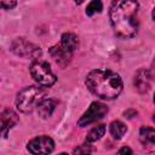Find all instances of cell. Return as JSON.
<instances>
[{"mask_svg": "<svg viewBox=\"0 0 155 155\" xmlns=\"http://www.w3.org/2000/svg\"><path fill=\"white\" fill-rule=\"evenodd\" d=\"M137 0H114L110 11V23L114 33L124 39L132 38L138 30Z\"/></svg>", "mask_w": 155, "mask_h": 155, "instance_id": "obj_1", "label": "cell"}, {"mask_svg": "<svg viewBox=\"0 0 155 155\" xmlns=\"http://www.w3.org/2000/svg\"><path fill=\"white\" fill-rule=\"evenodd\" d=\"M87 88L102 99H114L122 91V80L111 70L94 69L86 76Z\"/></svg>", "mask_w": 155, "mask_h": 155, "instance_id": "obj_2", "label": "cell"}, {"mask_svg": "<svg viewBox=\"0 0 155 155\" xmlns=\"http://www.w3.org/2000/svg\"><path fill=\"white\" fill-rule=\"evenodd\" d=\"M42 98H44L42 88L36 86H28L17 94L16 107L22 113H30Z\"/></svg>", "mask_w": 155, "mask_h": 155, "instance_id": "obj_3", "label": "cell"}, {"mask_svg": "<svg viewBox=\"0 0 155 155\" xmlns=\"http://www.w3.org/2000/svg\"><path fill=\"white\" fill-rule=\"evenodd\" d=\"M29 70H30L31 78L41 86H45V87L52 86L57 80L56 75L51 70L50 64L47 62H45V61H35V62H33L30 68H29Z\"/></svg>", "mask_w": 155, "mask_h": 155, "instance_id": "obj_4", "label": "cell"}, {"mask_svg": "<svg viewBox=\"0 0 155 155\" xmlns=\"http://www.w3.org/2000/svg\"><path fill=\"white\" fill-rule=\"evenodd\" d=\"M108 113V107L101 102H93L90 108L82 114V116L78 120V125L80 127L88 126L90 124H93L101 119H103Z\"/></svg>", "mask_w": 155, "mask_h": 155, "instance_id": "obj_5", "label": "cell"}, {"mask_svg": "<svg viewBox=\"0 0 155 155\" xmlns=\"http://www.w3.org/2000/svg\"><path fill=\"white\" fill-rule=\"evenodd\" d=\"M11 50L12 52H15L17 56H21V57L39 58L41 56L40 47L25 40L24 38H17L16 40H13L11 44Z\"/></svg>", "mask_w": 155, "mask_h": 155, "instance_id": "obj_6", "label": "cell"}, {"mask_svg": "<svg viewBox=\"0 0 155 155\" xmlns=\"http://www.w3.org/2000/svg\"><path fill=\"white\" fill-rule=\"evenodd\" d=\"M27 148L31 154H48L54 149V143L48 136H39L33 138Z\"/></svg>", "mask_w": 155, "mask_h": 155, "instance_id": "obj_7", "label": "cell"}, {"mask_svg": "<svg viewBox=\"0 0 155 155\" xmlns=\"http://www.w3.org/2000/svg\"><path fill=\"white\" fill-rule=\"evenodd\" d=\"M150 81H151V76H150V71L147 69H139L136 75H134V87L137 88L138 92L144 93L149 90L150 87Z\"/></svg>", "mask_w": 155, "mask_h": 155, "instance_id": "obj_8", "label": "cell"}, {"mask_svg": "<svg viewBox=\"0 0 155 155\" xmlns=\"http://www.w3.org/2000/svg\"><path fill=\"white\" fill-rule=\"evenodd\" d=\"M50 54L56 61V63L62 68L67 67L68 63L70 62V58H71V53L65 51L61 45H56V46L51 47L50 48Z\"/></svg>", "mask_w": 155, "mask_h": 155, "instance_id": "obj_9", "label": "cell"}, {"mask_svg": "<svg viewBox=\"0 0 155 155\" xmlns=\"http://www.w3.org/2000/svg\"><path fill=\"white\" fill-rule=\"evenodd\" d=\"M17 122H18V116L13 110L5 109L1 113V130H2V136L5 138L7 137L8 130L12 128Z\"/></svg>", "mask_w": 155, "mask_h": 155, "instance_id": "obj_10", "label": "cell"}, {"mask_svg": "<svg viewBox=\"0 0 155 155\" xmlns=\"http://www.w3.org/2000/svg\"><path fill=\"white\" fill-rule=\"evenodd\" d=\"M56 105H57V102L52 98H42L38 105H36V110H38V114L39 116H41L42 119H47L52 115L53 110L56 109Z\"/></svg>", "mask_w": 155, "mask_h": 155, "instance_id": "obj_11", "label": "cell"}, {"mask_svg": "<svg viewBox=\"0 0 155 155\" xmlns=\"http://www.w3.org/2000/svg\"><path fill=\"white\" fill-rule=\"evenodd\" d=\"M61 46L69 53H73L79 46V39L74 33H64L62 35Z\"/></svg>", "mask_w": 155, "mask_h": 155, "instance_id": "obj_12", "label": "cell"}, {"mask_svg": "<svg viewBox=\"0 0 155 155\" xmlns=\"http://www.w3.org/2000/svg\"><path fill=\"white\" fill-rule=\"evenodd\" d=\"M139 140L145 145L155 144V128L143 126L139 130Z\"/></svg>", "mask_w": 155, "mask_h": 155, "instance_id": "obj_13", "label": "cell"}, {"mask_svg": "<svg viewBox=\"0 0 155 155\" xmlns=\"http://www.w3.org/2000/svg\"><path fill=\"white\" fill-rule=\"evenodd\" d=\"M109 131H110V134H111L115 139H120V138H122V136L126 133L127 127H126V125H125L124 122H121V121H119V120H115V121H113V122L110 124Z\"/></svg>", "mask_w": 155, "mask_h": 155, "instance_id": "obj_14", "label": "cell"}, {"mask_svg": "<svg viewBox=\"0 0 155 155\" xmlns=\"http://www.w3.org/2000/svg\"><path fill=\"white\" fill-rule=\"evenodd\" d=\"M105 133V126L104 125H98L96 127H93L86 136V140L87 142H96L98 139H101Z\"/></svg>", "mask_w": 155, "mask_h": 155, "instance_id": "obj_15", "label": "cell"}, {"mask_svg": "<svg viewBox=\"0 0 155 155\" xmlns=\"http://www.w3.org/2000/svg\"><path fill=\"white\" fill-rule=\"evenodd\" d=\"M103 8V5H102V1L101 0H92L88 6L86 7V15L87 16H93L94 13H99Z\"/></svg>", "mask_w": 155, "mask_h": 155, "instance_id": "obj_16", "label": "cell"}, {"mask_svg": "<svg viewBox=\"0 0 155 155\" xmlns=\"http://www.w3.org/2000/svg\"><path fill=\"white\" fill-rule=\"evenodd\" d=\"M86 153H91V148L88 144H82L74 150V154H86Z\"/></svg>", "mask_w": 155, "mask_h": 155, "instance_id": "obj_17", "label": "cell"}, {"mask_svg": "<svg viewBox=\"0 0 155 155\" xmlns=\"http://www.w3.org/2000/svg\"><path fill=\"white\" fill-rule=\"evenodd\" d=\"M16 0H1V7L2 8H13L16 6Z\"/></svg>", "mask_w": 155, "mask_h": 155, "instance_id": "obj_18", "label": "cell"}, {"mask_svg": "<svg viewBox=\"0 0 155 155\" xmlns=\"http://www.w3.org/2000/svg\"><path fill=\"white\" fill-rule=\"evenodd\" d=\"M132 154V150L130 149V148H127V147H125V148H122V149H120L119 150V154Z\"/></svg>", "mask_w": 155, "mask_h": 155, "instance_id": "obj_19", "label": "cell"}, {"mask_svg": "<svg viewBox=\"0 0 155 155\" xmlns=\"http://www.w3.org/2000/svg\"><path fill=\"white\" fill-rule=\"evenodd\" d=\"M151 70H153V74H154V76H155V58H154V62H153V68H151Z\"/></svg>", "mask_w": 155, "mask_h": 155, "instance_id": "obj_20", "label": "cell"}, {"mask_svg": "<svg viewBox=\"0 0 155 155\" xmlns=\"http://www.w3.org/2000/svg\"><path fill=\"white\" fill-rule=\"evenodd\" d=\"M74 1H75V2H76V4H79V5H80V4H82V2H84V0H74Z\"/></svg>", "mask_w": 155, "mask_h": 155, "instance_id": "obj_21", "label": "cell"}, {"mask_svg": "<svg viewBox=\"0 0 155 155\" xmlns=\"http://www.w3.org/2000/svg\"><path fill=\"white\" fill-rule=\"evenodd\" d=\"M153 18H154V21H155V8L153 10Z\"/></svg>", "mask_w": 155, "mask_h": 155, "instance_id": "obj_22", "label": "cell"}, {"mask_svg": "<svg viewBox=\"0 0 155 155\" xmlns=\"http://www.w3.org/2000/svg\"><path fill=\"white\" fill-rule=\"evenodd\" d=\"M153 120H154V121H155V114H154V116H153Z\"/></svg>", "mask_w": 155, "mask_h": 155, "instance_id": "obj_23", "label": "cell"}, {"mask_svg": "<svg viewBox=\"0 0 155 155\" xmlns=\"http://www.w3.org/2000/svg\"><path fill=\"white\" fill-rule=\"evenodd\" d=\"M154 103H155V96H154Z\"/></svg>", "mask_w": 155, "mask_h": 155, "instance_id": "obj_24", "label": "cell"}]
</instances>
